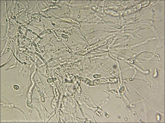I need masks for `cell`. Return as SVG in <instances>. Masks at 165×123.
Returning a JSON list of instances; mask_svg holds the SVG:
<instances>
[{
  "label": "cell",
  "mask_w": 165,
  "mask_h": 123,
  "mask_svg": "<svg viewBox=\"0 0 165 123\" xmlns=\"http://www.w3.org/2000/svg\"><path fill=\"white\" fill-rule=\"evenodd\" d=\"M117 80L115 78H108V79H103L100 80H97L94 82L95 85L100 84H105L107 83H115Z\"/></svg>",
  "instance_id": "obj_1"
}]
</instances>
